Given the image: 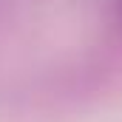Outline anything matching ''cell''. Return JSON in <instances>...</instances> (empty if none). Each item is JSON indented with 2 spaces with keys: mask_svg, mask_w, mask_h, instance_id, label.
<instances>
[]
</instances>
